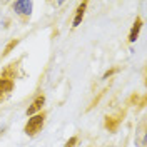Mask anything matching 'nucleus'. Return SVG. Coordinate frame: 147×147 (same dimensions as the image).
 I'll return each mask as SVG.
<instances>
[{"label": "nucleus", "instance_id": "6", "mask_svg": "<svg viewBox=\"0 0 147 147\" xmlns=\"http://www.w3.org/2000/svg\"><path fill=\"white\" fill-rule=\"evenodd\" d=\"M140 27H142V20H140V18H137V20L134 22L132 28H130V34H129V42H136V40H137V35H139V30H140Z\"/></svg>", "mask_w": 147, "mask_h": 147}, {"label": "nucleus", "instance_id": "2", "mask_svg": "<svg viewBox=\"0 0 147 147\" xmlns=\"http://www.w3.org/2000/svg\"><path fill=\"white\" fill-rule=\"evenodd\" d=\"M13 10L17 12L18 15H30L32 2H28V0H17V2H13Z\"/></svg>", "mask_w": 147, "mask_h": 147}, {"label": "nucleus", "instance_id": "1", "mask_svg": "<svg viewBox=\"0 0 147 147\" xmlns=\"http://www.w3.org/2000/svg\"><path fill=\"white\" fill-rule=\"evenodd\" d=\"M44 120H45V114L44 112H38L35 115H32L28 119L27 125H25V134L27 136H35L37 132H40V129L44 127Z\"/></svg>", "mask_w": 147, "mask_h": 147}, {"label": "nucleus", "instance_id": "8", "mask_svg": "<svg viewBox=\"0 0 147 147\" xmlns=\"http://www.w3.org/2000/svg\"><path fill=\"white\" fill-rule=\"evenodd\" d=\"M75 142H77V137H70V140L65 144V147H74V144H75Z\"/></svg>", "mask_w": 147, "mask_h": 147}, {"label": "nucleus", "instance_id": "4", "mask_svg": "<svg viewBox=\"0 0 147 147\" xmlns=\"http://www.w3.org/2000/svg\"><path fill=\"white\" fill-rule=\"evenodd\" d=\"M12 89H13V82L10 79H0V100L5 95H9L12 92Z\"/></svg>", "mask_w": 147, "mask_h": 147}, {"label": "nucleus", "instance_id": "5", "mask_svg": "<svg viewBox=\"0 0 147 147\" xmlns=\"http://www.w3.org/2000/svg\"><path fill=\"white\" fill-rule=\"evenodd\" d=\"M85 9H87V2H82V3L77 7V13H75V18H74L72 27L80 25V22H82V18H84V13H85Z\"/></svg>", "mask_w": 147, "mask_h": 147}, {"label": "nucleus", "instance_id": "3", "mask_svg": "<svg viewBox=\"0 0 147 147\" xmlns=\"http://www.w3.org/2000/svg\"><path fill=\"white\" fill-rule=\"evenodd\" d=\"M44 104H45V97H44V95H38L35 100L32 102V105L27 109V115H30V117H32V115L38 114V112L42 110V107H44Z\"/></svg>", "mask_w": 147, "mask_h": 147}, {"label": "nucleus", "instance_id": "7", "mask_svg": "<svg viewBox=\"0 0 147 147\" xmlns=\"http://www.w3.org/2000/svg\"><path fill=\"white\" fill-rule=\"evenodd\" d=\"M18 44V40H12V42H10L9 45L5 47V50H3V55H7V54H10V50H12V49H13V47L17 45Z\"/></svg>", "mask_w": 147, "mask_h": 147}]
</instances>
